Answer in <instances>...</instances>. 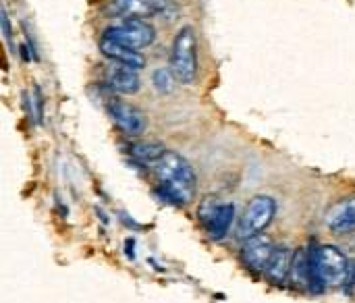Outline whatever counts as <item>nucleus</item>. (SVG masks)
Masks as SVG:
<instances>
[{
  "label": "nucleus",
  "mask_w": 355,
  "mask_h": 303,
  "mask_svg": "<svg viewBox=\"0 0 355 303\" xmlns=\"http://www.w3.org/2000/svg\"><path fill=\"white\" fill-rule=\"evenodd\" d=\"M156 179H158V187H156V196L173 206H185L193 200L196 196V171L193 166L187 162V158H183L181 154L173 152V150H164L162 156L150 164Z\"/></svg>",
  "instance_id": "f257e3e1"
},
{
  "label": "nucleus",
  "mask_w": 355,
  "mask_h": 303,
  "mask_svg": "<svg viewBox=\"0 0 355 303\" xmlns=\"http://www.w3.org/2000/svg\"><path fill=\"white\" fill-rule=\"evenodd\" d=\"M310 250V270L312 285L310 289L320 291L324 287H339L347 283L349 262L347 256L335 245H316Z\"/></svg>",
  "instance_id": "f03ea898"
},
{
  "label": "nucleus",
  "mask_w": 355,
  "mask_h": 303,
  "mask_svg": "<svg viewBox=\"0 0 355 303\" xmlns=\"http://www.w3.org/2000/svg\"><path fill=\"white\" fill-rule=\"evenodd\" d=\"M171 73L181 83H193L198 77V37L191 25H183L171 48Z\"/></svg>",
  "instance_id": "7ed1b4c3"
},
{
  "label": "nucleus",
  "mask_w": 355,
  "mask_h": 303,
  "mask_svg": "<svg viewBox=\"0 0 355 303\" xmlns=\"http://www.w3.org/2000/svg\"><path fill=\"white\" fill-rule=\"evenodd\" d=\"M102 35H106L114 42H121L129 48H135V50L148 48L156 42L154 25L139 17H123L121 21L108 25Z\"/></svg>",
  "instance_id": "20e7f679"
},
{
  "label": "nucleus",
  "mask_w": 355,
  "mask_h": 303,
  "mask_svg": "<svg viewBox=\"0 0 355 303\" xmlns=\"http://www.w3.org/2000/svg\"><path fill=\"white\" fill-rule=\"evenodd\" d=\"M277 214V202L270 196H256L248 202L239 227H237V235L239 239H248L252 235L262 233L275 218Z\"/></svg>",
  "instance_id": "39448f33"
},
{
  "label": "nucleus",
  "mask_w": 355,
  "mask_h": 303,
  "mask_svg": "<svg viewBox=\"0 0 355 303\" xmlns=\"http://www.w3.org/2000/svg\"><path fill=\"white\" fill-rule=\"evenodd\" d=\"M200 218H202L208 235L218 241V239L227 237V233L235 220V204L206 200L200 208Z\"/></svg>",
  "instance_id": "423d86ee"
},
{
  "label": "nucleus",
  "mask_w": 355,
  "mask_h": 303,
  "mask_svg": "<svg viewBox=\"0 0 355 303\" xmlns=\"http://www.w3.org/2000/svg\"><path fill=\"white\" fill-rule=\"evenodd\" d=\"M112 10L121 17H173L177 6L173 0H112Z\"/></svg>",
  "instance_id": "0eeeda50"
},
{
  "label": "nucleus",
  "mask_w": 355,
  "mask_h": 303,
  "mask_svg": "<svg viewBox=\"0 0 355 303\" xmlns=\"http://www.w3.org/2000/svg\"><path fill=\"white\" fill-rule=\"evenodd\" d=\"M108 114L110 119L114 121V125L129 137H139L144 135L146 127H148V119L146 114L133 106V104H127V102H121V100H110L108 102Z\"/></svg>",
  "instance_id": "6e6552de"
},
{
  "label": "nucleus",
  "mask_w": 355,
  "mask_h": 303,
  "mask_svg": "<svg viewBox=\"0 0 355 303\" xmlns=\"http://www.w3.org/2000/svg\"><path fill=\"white\" fill-rule=\"evenodd\" d=\"M243 248H241V260L243 264L254 270V272H264V266L275 250V243L270 237L258 233V235H252L248 239H243Z\"/></svg>",
  "instance_id": "1a4fd4ad"
},
{
  "label": "nucleus",
  "mask_w": 355,
  "mask_h": 303,
  "mask_svg": "<svg viewBox=\"0 0 355 303\" xmlns=\"http://www.w3.org/2000/svg\"><path fill=\"white\" fill-rule=\"evenodd\" d=\"M100 52L110 60V62H119V64H125V67H131L135 71L144 69L146 67V58L139 50L135 48H129L121 42H114L106 35L100 37Z\"/></svg>",
  "instance_id": "9d476101"
},
{
  "label": "nucleus",
  "mask_w": 355,
  "mask_h": 303,
  "mask_svg": "<svg viewBox=\"0 0 355 303\" xmlns=\"http://www.w3.org/2000/svg\"><path fill=\"white\" fill-rule=\"evenodd\" d=\"M106 85L116 92V94H123V96H131V94H137L141 89V79H139V71L131 69V67H125V64H119V62H112L108 69H106Z\"/></svg>",
  "instance_id": "9b49d317"
},
{
  "label": "nucleus",
  "mask_w": 355,
  "mask_h": 303,
  "mask_svg": "<svg viewBox=\"0 0 355 303\" xmlns=\"http://www.w3.org/2000/svg\"><path fill=\"white\" fill-rule=\"evenodd\" d=\"M324 223L333 233H352V231H355V196L337 202L327 212Z\"/></svg>",
  "instance_id": "f8f14e48"
},
{
  "label": "nucleus",
  "mask_w": 355,
  "mask_h": 303,
  "mask_svg": "<svg viewBox=\"0 0 355 303\" xmlns=\"http://www.w3.org/2000/svg\"><path fill=\"white\" fill-rule=\"evenodd\" d=\"M291 260H293V252L285 245H279L272 250L266 266H264V275L268 277L270 283H285L289 279V270H291Z\"/></svg>",
  "instance_id": "ddd939ff"
},
{
  "label": "nucleus",
  "mask_w": 355,
  "mask_h": 303,
  "mask_svg": "<svg viewBox=\"0 0 355 303\" xmlns=\"http://www.w3.org/2000/svg\"><path fill=\"white\" fill-rule=\"evenodd\" d=\"M291 281H295L297 285L310 287L312 285V270H310V250L302 248L297 252H293V260H291V270H289Z\"/></svg>",
  "instance_id": "4468645a"
},
{
  "label": "nucleus",
  "mask_w": 355,
  "mask_h": 303,
  "mask_svg": "<svg viewBox=\"0 0 355 303\" xmlns=\"http://www.w3.org/2000/svg\"><path fill=\"white\" fill-rule=\"evenodd\" d=\"M164 150L166 148L162 144H156V141H137V144H131L129 154L144 164H152L162 156Z\"/></svg>",
  "instance_id": "2eb2a0df"
},
{
  "label": "nucleus",
  "mask_w": 355,
  "mask_h": 303,
  "mask_svg": "<svg viewBox=\"0 0 355 303\" xmlns=\"http://www.w3.org/2000/svg\"><path fill=\"white\" fill-rule=\"evenodd\" d=\"M173 81H175V77H173L171 69H166V67H160L152 73V83H154L156 92H160V94H171Z\"/></svg>",
  "instance_id": "dca6fc26"
},
{
  "label": "nucleus",
  "mask_w": 355,
  "mask_h": 303,
  "mask_svg": "<svg viewBox=\"0 0 355 303\" xmlns=\"http://www.w3.org/2000/svg\"><path fill=\"white\" fill-rule=\"evenodd\" d=\"M31 94H33V104H35V108H33V119H35V123H42L44 121V94H42V87L37 85V83H33V89H31Z\"/></svg>",
  "instance_id": "f3484780"
},
{
  "label": "nucleus",
  "mask_w": 355,
  "mask_h": 303,
  "mask_svg": "<svg viewBox=\"0 0 355 303\" xmlns=\"http://www.w3.org/2000/svg\"><path fill=\"white\" fill-rule=\"evenodd\" d=\"M0 27H2V31H4V37H6L8 42H12V31H10V23H8V17H6L4 8H0Z\"/></svg>",
  "instance_id": "a211bd4d"
},
{
  "label": "nucleus",
  "mask_w": 355,
  "mask_h": 303,
  "mask_svg": "<svg viewBox=\"0 0 355 303\" xmlns=\"http://www.w3.org/2000/svg\"><path fill=\"white\" fill-rule=\"evenodd\" d=\"M131 248H135V243H133V239H127V256L133 260V258H135V250L131 252Z\"/></svg>",
  "instance_id": "6ab92c4d"
}]
</instances>
